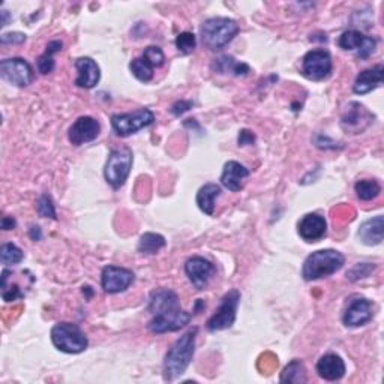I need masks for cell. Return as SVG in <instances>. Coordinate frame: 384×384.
Masks as SVG:
<instances>
[{
	"label": "cell",
	"instance_id": "obj_8",
	"mask_svg": "<svg viewBox=\"0 0 384 384\" xmlns=\"http://www.w3.org/2000/svg\"><path fill=\"white\" fill-rule=\"evenodd\" d=\"M332 67V57L326 50H311L302 59V74L312 81L327 79Z\"/></svg>",
	"mask_w": 384,
	"mask_h": 384
},
{
	"label": "cell",
	"instance_id": "obj_22",
	"mask_svg": "<svg viewBox=\"0 0 384 384\" xmlns=\"http://www.w3.org/2000/svg\"><path fill=\"white\" fill-rule=\"evenodd\" d=\"M176 308H181V305H179V298L173 290L159 288L150 294L147 310L153 315L164 312V311L176 310Z\"/></svg>",
	"mask_w": 384,
	"mask_h": 384
},
{
	"label": "cell",
	"instance_id": "obj_20",
	"mask_svg": "<svg viewBox=\"0 0 384 384\" xmlns=\"http://www.w3.org/2000/svg\"><path fill=\"white\" fill-rule=\"evenodd\" d=\"M383 79H384L383 65H377L371 69H365L356 77V81L353 84V92L356 95H366L369 92H373L377 87L381 86Z\"/></svg>",
	"mask_w": 384,
	"mask_h": 384
},
{
	"label": "cell",
	"instance_id": "obj_15",
	"mask_svg": "<svg viewBox=\"0 0 384 384\" xmlns=\"http://www.w3.org/2000/svg\"><path fill=\"white\" fill-rule=\"evenodd\" d=\"M215 271L216 269L213 263H210L209 260L203 257H198V255L191 257L185 263V272L192 283V286H194L197 290H204L208 287L209 281L215 275Z\"/></svg>",
	"mask_w": 384,
	"mask_h": 384
},
{
	"label": "cell",
	"instance_id": "obj_2",
	"mask_svg": "<svg viewBox=\"0 0 384 384\" xmlns=\"http://www.w3.org/2000/svg\"><path fill=\"white\" fill-rule=\"evenodd\" d=\"M345 263V257L335 249L315 251L306 257L302 269V276L305 281H317L327 278L341 271Z\"/></svg>",
	"mask_w": 384,
	"mask_h": 384
},
{
	"label": "cell",
	"instance_id": "obj_1",
	"mask_svg": "<svg viewBox=\"0 0 384 384\" xmlns=\"http://www.w3.org/2000/svg\"><path fill=\"white\" fill-rule=\"evenodd\" d=\"M197 334H198L197 327L188 330L183 337H181L174 342L169 353L165 354L162 368L165 381H173L177 377L185 374V371L189 366L196 353Z\"/></svg>",
	"mask_w": 384,
	"mask_h": 384
},
{
	"label": "cell",
	"instance_id": "obj_35",
	"mask_svg": "<svg viewBox=\"0 0 384 384\" xmlns=\"http://www.w3.org/2000/svg\"><path fill=\"white\" fill-rule=\"evenodd\" d=\"M143 57L150 63V65L153 68H159L164 65L165 62V56L162 53V50L159 47H155V45H150L145 50L143 53Z\"/></svg>",
	"mask_w": 384,
	"mask_h": 384
},
{
	"label": "cell",
	"instance_id": "obj_9",
	"mask_svg": "<svg viewBox=\"0 0 384 384\" xmlns=\"http://www.w3.org/2000/svg\"><path fill=\"white\" fill-rule=\"evenodd\" d=\"M0 75L5 81L17 87H28L35 79L30 63L21 57H11L0 62Z\"/></svg>",
	"mask_w": 384,
	"mask_h": 384
},
{
	"label": "cell",
	"instance_id": "obj_19",
	"mask_svg": "<svg viewBox=\"0 0 384 384\" xmlns=\"http://www.w3.org/2000/svg\"><path fill=\"white\" fill-rule=\"evenodd\" d=\"M75 68L79 75H77L75 84L83 89H92L99 83L101 71L98 63L91 57H80L75 60Z\"/></svg>",
	"mask_w": 384,
	"mask_h": 384
},
{
	"label": "cell",
	"instance_id": "obj_3",
	"mask_svg": "<svg viewBox=\"0 0 384 384\" xmlns=\"http://www.w3.org/2000/svg\"><path fill=\"white\" fill-rule=\"evenodd\" d=\"M200 32L204 45L210 50H221L235 40L239 33V24L227 17H213L201 24Z\"/></svg>",
	"mask_w": 384,
	"mask_h": 384
},
{
	"label": "cell",
	"instance_id": "obj_30",
	"mask_svg": "<svg viewBox=\"0 0 384 384\" xmlns=\"http://www.w3.org/2000/svg\"><path fill=\"white\" fill-rule=\"evenodd\" d=\"M130 69L132 72V75L135 77L137 80L143 81V83H147L153 79V68L150 63L142 56V57H137L134 59L131 63H130Z\"/></svg>",
	"mask_w": 384,
	"mask_h": 384
},
{
	"label": "cell",
	"instance_id": "obj_32",
	"mask_svg": "<svg viewBox=\"0 0 384 384\" xmlns=\"http://www.w3.org/2000/svg\"><path fill=\"white\" fill-rule=\"evenodd\" d=\"M176 47L181 51L182 55H191L192 51L197 47V38L194 33L191 32H183L181 35H177L176 38Z\"/></svg>",
	"mask_w": 384,
	"mask_h": 384
},
{
	"label": "cell",
	"instance_id": "obj_11",
	"mask_svg": "<svg viewBox=\"0 0 384 384\" xmlns=\"http://www.w3.org/2000/svg\"><path fill=\"white\" fill-rule=\"evenodd\" d=\"M134 279L135 275L132 271H130V269L118 266H106L102 269L101 284L106 293L116 294L130 288V286L134 283Z\"/></svg>",
	"mask_w": 384,
	"mask_h": 384
},
{
	"label": "cell",
	"instance_id": "obj_23",
	"mask_svg": "<svg viewBox=\"0 0 384 384\" xmlns=\"http://www.w3.org/2000/svg\"><path fill=\"white\" fill-rule=\"evenodd\" d=\"M383 232H384V218L383 215H377L375 218H371V220L365 221L359 228V239L362 243L368 247L380 245L383 240Z\"/></svg>",
	"mask_w": 384,
	"mask_h": 384
},
{
	"label": "cell",
	"instance_id": "obj_21",
	"mask_svg": "<svg viewBox=\"0 0 384 384\" xmlns=\"http://www.w3.org/2000/svg\"><path fill=\"white\" fill-rule=\"evenodd\" d=\"M317 373L326 381H337L345 375V363L338 354H324L317 363Z\"/></svg>",
	"mask_w": 384,
	"mask_h": 384
},
{
	"label": "cell",
	"instance_id": "obj_5",
	"mask_svg": "<svg viewBox=\"0 0 384 384\" xmlns=\"http://www.w3.org/2000/svg\"><path fill=\"white\" fill-rule=\"evenodd\" d=\"M51 341L55 347L63 353L79 354L89 345L84 332L72 323H59L51 329Z\"/></svg>",
	"mask_w": 384,
	"mask_h": 384
},
{
	"label": "cell",
	"instance_id": "obj_28",
	"mask_svg": "<svg viewBox=\"0 0 384 384\" xmlns=\"http://www.w3.org/2000/svg\"><path fill=\"white\" fill-rule=\"evenodd\" d=\"M165 239L161 235L157 233H145L142 237H140L138 242V251L146 255H153L157 254L159 249L165 247Z\"/></svg>",
	"mask_w": 384,
	"mask_h": 384
},
{
	"label": "cell",
	"instance_id": "obj_6",
	"mask_svg": "<svg viewBox=\"0 0 384 384\" xmlns=\"http://www.w3.org/2000/svg\"><path fill=\"white\" fill-rule=\"evenodd\" d=\"M155 122V114L149 108H138L132 113L114 114L111 116V126L119 137H130L146 126Z\"/></svg>",
	"mask_w": 384,
	"mask_h": 384
},
{
	"label": "cell",
	"instance_id": "obj_12",
	"mask_svg": "<svg viewBox=\"0 0 384 384\" xmlns=\"http://www.w3.org/2000/svg\"><path fill=\"white\" fill-rule=\"evenodd\" d=\"M338 45L345 51H356L361 59H368L377 48V40L359 30H347L339 36Z\"/></svg>",
	"mask_w": 384,
	"mask_h": 384
},
{
	"label": "cell",
	"instance_id": "obj_4",
	"mask_svg": "<svg viewBox=\"0 0 384 384\" xmlns=\"http://www.w3.org/2000/svg\"><path fill=\"white\" fill-rule=\"evenodd\" d=\"M132 161L134 157L130 147H116L110 152L104 169V176L106 181L114 189L122 188L128 181V176H130L132 169Z\"/></svg>",
	"mask_w": 384,
	"mask_h": 384
},
{
	"label": "cell",
	"instance_id": "obj_7",
	"mask_svg": "<svg viewBox=\"0 0 384 384\" xmlns=\"http://www.w3.org/2000/svg\"><path fill=\"white\" fill-rule=\"evenodd\" d=\"M240 302V291L239 290H230L224 294L221 299L220 306H218L216 312L208 320V330L209 332H218L230 329L236 322V312L237 306Z\"/></svg>",
	"mask_w": 384,
	"mask_h": 384
},
{
	"label": "cell",
	"instance_id": "obj_37",
	"mask_svg": "<svg viewBox=\"0 0 384 384\" xmlns=\"http://www.w3.org/2000/svg\"><path fill=\"white\" fill-rule=\"evenodd\" d=\"M189 108H192L191 101H179L171 107V113L174 114V116H182V114L186 113Z\"/></svg>",
	"mask_w": 384,
	"mask_h": 384
},
{
	"label": "cell",
	"instance_id": "obj_31",
	"mask_svg": "<svg viewBox=\"0 0 384 384\" xmlns=\"http://www.w3.org/2000/svg\"><path fill=\"white\" fill-rule=\"evenodd\" d=\"M24 259L23 251L14 245V243H5L0 248V260L5 266H12V264H18Z\"/></svg>",
	"mask_w": 384,
	"mask_h": 384
},
{
	"label": "cell",
	"instance_id": "obj_10",
	"mask_svg": "<svg viewBox=\"0 0 384 384\" xmlns=\"http://www.w3.org/2000/svg\"><path fill=\"white\" fill-rule=\"evenodd\" d=\"M192 318V314L176 308L170 311H164L159 314L153 315L149 323V330L153 332V334H167V332H176L179 329L185 327Z\"/></svg>",
	"mask_w": 384,
	"mask_h": 384
},
{
	"label": "cell",
	"instance_id": "obj_40",
	"mask_svg": "<svg viewBox=\"0 0 384 384\" xmlns=\"http://www.w3.org/2000/svg\"><path fill=\"white\" fill-rule=\"evenodd\" d=\"M16 225H17V222L12 216H4L2 218V228L4 230H14Z\"/></svg>",
	"mask_w": 384,
	"mask_h": 384
},
{
	"label": "cell",
	"instance_id": "obj_27",
	"mask_svg": "<svg viewBox=\"0 0 384 384\" xmlns=\"http://www.w3.org/2000/svg\"><path fill=\"white\" fill-rule=\"evenodd\" d=\"M62 47H63L62 41H57V40L56 41H51L47 45L45 51H44V55L40 59H38V71H40L44 75H47L50 72H53L55 67H56L53 56L56 53H59V51H62Z\"/></svg>",
	"mask_w": 384,
	"mask_h": 384
},
{
	"label": "cell",
	"instance_id": "obj_34",
	"mask_svg": "<svg viewBox=\"0 0 384 384\" xmlns=\"http://www.w3.org/2000/svg\"><path fill=\"white\" fill-rule=\"evenodd\" d=\"M375 267H377L375 264H371V263H357L351 271L347 272V278L350 281H359L373 273L375 271Z\"/></svg>",
	"mask_w": 384,
	"mask_h": 384
},
{
	"label": "cell",
	"instance_id": "obj_17",
	"mask_svg": "<svg viewBox=\"0 0 384 384\" xmlns=\"http://www.w3.org/2000/svg\"><path fill=\"white\" fill-rule=\"evenodd\" d=\"M299 236L308 243L318 242L327 233V222L322 215L308 213L305 215L298 225Z\"/></svg>",
	"mask_w": 384,
	"mask_h": 384
},
{
	"label": "cell",
	"instance_id": "obj_16",
	"mask_svg": "<svg viewBox=\"0 0 384 384\" xmlns=\"http://www.w3.org/2000/svg\"><path fill=\"white\" fill-rule=\"evenodd\" d=\"M373 119H374L373 114H371L362 104H359V102H350L342 114L341 125L345 131L359 134Z\"/></svg>",
	"mask_w": 384,
	"mask_h": 384
},
{
	"label": "cell",
	"instance_id": "obj_39",
	"mask_svg": "<svg viewBox=\"0 0 384 384\" xmlns=\"http://www.w3.org/2000/svg\"><path fill=\"white\" fill-rule=\"evenodd\" d=\"M18 298H21V293H20V290H18V287H12V290H4V300L5 302H12V300H16V299H18Z\"/></svg>",
	"mask_w": 384,
	"mask_h": 384
},
{
	"label": "cell",
	"instance_id": "obj_41",
	"mask_svg": "<svg viewBox=\"0 0 384 384\" xmlns=\"http://www.w3.org/2000/svg\"><path fill=\"white\" fill-rule=\"evenodd\" d=\"M30 237H32L33 240H40V239L43 237V235H41V228L33 225V227L30 228Z\"/></svg>",
	"mask_w": 384,
	"mask_h": 384
},
{
	"label": "cell",
	"instance_id": "obj_25",
	"mask_svg": "<svg viewBox=\"0 0 384 384\" xmlns=\"http://www.w3.org/2000/svg\"><path fill=\"white\" fill-rule=\"evenodd\" d=\"M221 196V186L216 183H206L197 192V204L203 213L209 216L215 212V201Z\"/></svg>",
	"mask_w": 384,
	"mask_h": 384
},
{
	"label": "cell",
	"instance_id": "obj_33",
	"mask_svg": "<svg viewBox=\"0 0 384 384\" xmlns=\"http://www.w3.org/2000/svg\"><path fill=\"white\" fill-rule=\"evenodd\" d=\"M36 212L43 218H50V220H56V209H55V203L51 200L50 196L44 194L36 201Z\"/></svg>",
	"mask_w": 384,
	"mask_h": 384
},
{
	"label": "cell",
	"instance_id": "obj_24",
	"mask_svg": "<svg viewBox=\"0 0 384 384\" xmlns=\"http://www.w3.org/2000/svg\"><path fill=\"white\" fill-rule=\"evenodd\" d=\"M212 68L218 74H232L236 77L248 75V72L251 71V68L247 65V63L237 62L233 56H228V55L215 59Z\"/></svg>",
	"mask_w": 384,
	"mask_h": 384
},
{
	"label": "cell",
	"instance_id": "obj_29",
	"mask_svg": "<svg viewBox=\"0 0 384 384\" xmlns=\"http://www.w3.org/2000/svg\"><path fill=\"white\" fill-rule=\"evenodd\" d=\"M354 191H356V196L362 201H371L380 196L381 186L375 179H365V181L356 182Z\"/></svg>",
	"mask_w": 384,
	"mask_h": 384
},
{
	"label": "cell",
	"instance_id": "obj_38",
	"mask_svg": "<svg viewBox=\"0 0 384 384\" xmlns=\"http://www.w3.org/2000/svg\"><path fill=\"white\" fill-rule=\"evenodd\" d=\"M255 142V135L248 131V130H242L239 132V146H248Z\"/></svg>",
	"mask_w": 384,
	"mask_h": 384
},
{
	"label": "cell",
	"instance_id": "obj_14",
	"mask_svg": "<svg viewBox=\"0 0 384 384\" xmlns=\"http://www.w3.org/2000/svg\"><path fill=\"white\" fill-rule=\"evenodd\" d=\"M374 317V308L365 298H354L349 302L347 308H345L342 322L347 327H361L369 323Z\"/></svg>",
	"mask_w": 384,
	"mask_h": 384
},
{
	"label": "cell",
	"instance_id": "obj_26",
	"mask_svg": "<svg viewBox=\"0 0 384 384\" xmlns=\"http://www.w3.org/2000/svg\"><path fill=\"white\" fill-rule=\"evenodd\" d=\"M279 381L281 383H293V384H303L308 381V377H306V369H305V365L294 359L291 361L286 368L283 373H281V377H279Z\"/></svg>",
	"mask_w": 384,
	"mask_h": 384
},
{
	"label": "cell",
	"instance_id": "obj_18",
	"mask_svg": "<svg viewBox=\"0 0 384 384\" xmlns=\"http://www.w3.org/2000/svg\"><path fill=\"white\" fill-rule=\"evenodd\" d=\"M249 170L237 161H228L224 165L221 174V183L224 188L232 192H239L245 186L247 179L249 177Z\"/></svg>",
	"mask_w": 384,
	"mask_h": 384
},
{
	"label": "cell",
	"instance_id": "obj_13",
	"mask_svg": "<svg viewBox=\"0 0 384 384\" xmlns=\"http://www.w3.org/2000/svg\"><path fill=\"white\" fill-rule=\"evenodd\" d=\"M101 132V125L91 116H81L77 119L68 131V140L74 146H81L91 143L98 138Z\"/></svg>",
	"mask_w": 384,
	"mask_h": 384
},
{
	"label": "cell",
	"instance_id": "obj_42",
	"mask_svg": "<svg viewBox=\"0 0 384 384\" xmlns=\"http://www.w3.org/2000/svg\"><path fill=\"white\" fill-rule=\"evenodd\" d=\"M0 14H2V26H6V20H8V11L6 9H2V12H0Z\"/></svg>",
	"mask_w": 384,
	"mask_h": 384
},
{
	"label": "cell",
	"instance_id": "obj_36",
	"mask_svg": "<svg viewBox=\"0 0 384 384\" xmlns=\"http://www.w3.org/2000/svg\"><path fill=\"white\" fill-rule=\"evenodd\" d=\"M0 43L4 45L6 44H23L26 43V35L20 33V32H9V33H4L0 36Z\"/></svg>",
	"mask_w": 384,
	"mask_h": 384
}]
</instances>
